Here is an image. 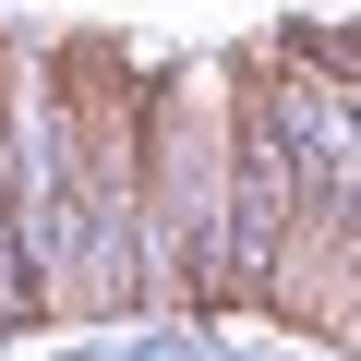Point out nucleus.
<instances>
[{"instance_id": "obj_2", "label": "nucleus", "mask_w": 361, "mask_h": 361, "mask_svg": "<svg viewBox=\"0 0 361 361\" xmlns=\"http://www.w3.org/2000/svg\"><path fill=\"white\" fill-rule=\"evenodd\" d=\"M145 289H157V313H241V49L157 73V109H145Z\"/></svg>"}, {"instance_id": "obj_3", "label": "nucleus", "mask_w": 361, "mask_h": 361, "mask_svg": "<svg viewBox=\"0 0 361 361\" xmlns=\"http://www.w3.org/2000/svg\"><path fill=\"white\" fill-rule=\"evenodd\" d=\"M0 229H13L25 313L49 325V253H61V37L0 25Z\"/></svg>"}, {"instance_id": "obj_1", "label": "nucleus", "mask_w": 361, "mask_h": 361, "mask_svg": "<svg viewBox=\"0 0 361 361\" xmlns=\"http://www.w3.org/2000/svg\"><path fill=\"white\" fill-rule=\"evenodd\" d=\"M145 109H157V73L121 37H61V253H49V325L157 313V289H145Z\"/></svg>"}, {"instance_id": "obj_4", "label": "nucleus", "mask_w": 361, "mask_h": 361, "mask_svg": "<svg viewBox=\"0 0 361 361\" xmlns=\"http://www.w3.org/2000/svg\"><path fill=\"white\" fill-rule=\"evenodd\" d=\"M313 337L361 361V205H349V241H337V277H325V325Z\"/></svg>"}]
</instances>
